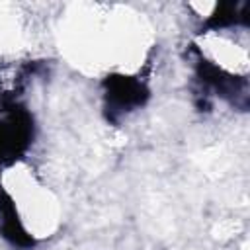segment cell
<instances>
[{"label":"cell","mask_w":250,"mask_h":250,"mask_svg":"<svg viewBox=\"0 0 250 250\" xmlns=\"http://www.w3.org/2000/svg\"><path fill=\"white\" fill-rule=\"evenodd\" d=\"M31 139V117L16 104H8L0 117V162H10L21 154Z\"/></svg>","instance_id":"obj_1"},{"label":"cell","mask_w":250,"mask_h":250,"mask_svg":"<svg viewBox=\"0 0 250 250\" xmlns=\"http://www.w3.org/2000/svg\"><path fill=\"white\" fill-rule=\"evenodd\" d=\"M105 86H107L105 102H107V111L111 115L127 113L139 107L146 98L145 84L129 76H113L107 80Z\"/></svg>","instance_id":"obj_2"}]
</instances>
